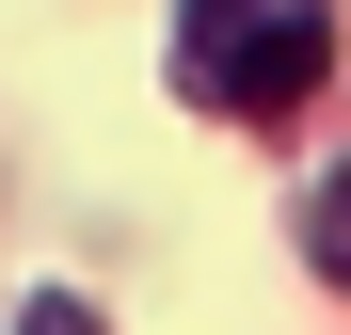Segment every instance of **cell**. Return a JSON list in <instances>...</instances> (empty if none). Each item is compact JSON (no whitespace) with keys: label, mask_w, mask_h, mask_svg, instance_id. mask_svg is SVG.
Masks as SVG:
<instances>
[{"label":"cell","mask_w":351,"mask_h":335,"mask_svg":"<svg viewBox=\"0 0 351 335\" xmlns=\"http://www.w3.org/2000/svg\"><path fill=\"white\" fill-rule=\"evenodd\" d=\"M16 335H96V303H64V288H48V303H16Z\"/></svg>","instance_id":"cell-3"},{"label":"cell","mask_w":351,"mask_h":335,"mask_svg":"<svg viewBox=\"0 0 351 335\" xmlns=\"http://www.w3.org/2000/svg\"><path fill=\"white\" fill-rule=\"evenodd\" d=\"M304 256L351 288V160H335V176H319V208H304Z\"/></svg>","instance_id":"cell-2"},{"label":"cell","mask_w":351,"mask_h":335,"mask_svg":"<svg viewBox=\"0 0 351 335\" xmlns=\"http://www.w3.org/2000/svg\"><path fill=\"white\" fill-rule=\"evenodd\" d=\"M176 80L223 112H304L335 80V0H192L176 16Z\"/></svg>","instance_id":"cell-1"}]
</instances>
